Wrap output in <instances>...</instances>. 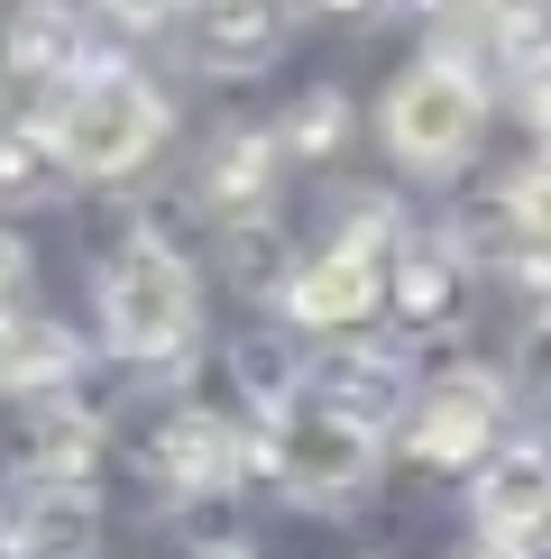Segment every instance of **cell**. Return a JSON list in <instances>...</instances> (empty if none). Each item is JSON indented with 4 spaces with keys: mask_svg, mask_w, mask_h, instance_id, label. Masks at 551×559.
I'll list each match as a JSON object with an SVG mask.
<instances>
[{
    "mask_svg": "<svg viewBox=\"0 0 551 559\" xmlns=\"http://www.w3.org/2000/svg\"><path fill=\"white\" fill-rule=\"evenodd\" d=\"M313 10H331V19H377L386 0H313Z\"/></svg>",
    "mask_w": 551,
    "mask_h": 559,
    "instance_id": "25",
    "label": "cell"
},
{
    "mask_svg": "<svg viewBox=\"0 0 551 559\" xmlns=\"http://www.w3.org/2000/svg\"><path fill=\"white\" fill-rule=\"evenodd\" d=\"M496 423H505V385L488 377V367H459V377L413 394L405 450L423 459V468H478V459L496 450Z\"/></svg>",
    "mask_w": 551,
    "mask_h": 559,
    "instance_id": "6",
    "label": "cell"
},
{
    "mask_svg": "<svg viewBox=\"0 0 551 559\" xmlns=\"http://www.w3.org/2000/svg\"><path fill=\"white\" fill-rule=\"evenodd\" d=\"M74 377H83V340L65 331V321H46V312H10L0 321V394L56 404Z\"/></svg>",
    "mask_w": 551,
    "mask_h": 559,
    "instance_id": "15",
    "label": "cell"
},
{
    "mask_svg": "<svg viewBox=\"0 0 551 559\" xmlns=\"http://www.w3.org/2000/svg\"><path fill=\"white\" fill-rule=\"evenodd\" d=\"M194 559H258V550H248V542H202Z\"/></svg>",
    "mask_w": 551,
    "mask_h": 559,
    "instance_id": "27",
    "label": "cell"
},
{
    "mask_svg": "<svg viewBox=\"0 0 551 559\" xmlns=\"http://www.w3.org/2000/svg\"><path fill=\"white\" fill-rule=\"evenodd\" d=\"M469 10H478V37H488L505 64H534L551 46V0H469Z\"/></svg>",
    "mask_w": 551,
    "mask_h": 559,
    "instance_id": "19",
    "label": "cell"
},
{
    "mask_svg": "<svg viewBox=\"0 0 551 559\" xmlns=\"http://www.w3.org/2000/svg\"><path fill=\"white\" fill-rule=\"evenodd\" d=\"M478 129H488V83H478V64L459 46L413 56L377 102V138H386V156L405 175H459L469 147H478Z\"/></svg>",
    "mask_w": 551,
    "mask_h": 559,
    "instance_id": "3",
    "label": "cell"
},
{
    "mask_svg": "<svg viewBox=\"0 0 551 559\" xmlns=\"http://www.w3.org/2000/svg\"><path fill=\"white\" fill-rule=\"evenodd\" d=\"M0 64L19 83H74L83 74V10L74 0H19L10 28H0Z\"/></svg>",
    "mask_w": 551,
    "mask_h": 559,
    "instance_id": "14",
    "label": "cell"
},
{
    "mask_svg": "<svg viewBox=\"0 0 551 559\" xmlns=\"http://www.w3.org/2000/svg\"><path fill=\"white\" fill-rule=\"evenodd\" d=\"M459 559H534V550H515V542H478V550H459Z\"/></svg>",
    "mask_w": 551,
    "mask_h": 559,
    "instance_id": "26",
    "label": "cell"
},
{
    "mask_svg": "<svg viewBox=\"0 0 551 559\" xmlns=\"http://www.w3.org/2000/svg\"><path fill=\"white\" fill-rule=\"evenodd\" d=\"M386 312L413 331H450L469 312V258L450 239H396L386 248Z\"/></svg>",
    "mask_w": 551,
    "mask_h": 559,
    "instance_id": "10",
    "label": "cell"
},
{
    "mask_svg": "<svg viewBox=\"0 0 551 559\" xmlns=\"http://www.w3.org/2000/svg\"><path fill=\"white\" fill-rule=\"evenodd\" d=\"M65 156H56V129H46V110H28V120H0V202H46L65 193Z\"/></svg>",
    "mask_w": 551,
    "mask_h": 559,
    "instance_id": "17",
    "label": "cell"
},
{
    "mask_svg": "<svg viewBox=\"0 0 551 559\" xmlns=\"http://www.w3.org/2000/svg\"><path fill=\"white\" fill-rule=\"evenodd\" d=\"M478 532L488 542H542L551 532V440H496L478 459Z\"/></svg>",
    "mask_w": 551,
    "mask_h": 559,
    "instance_id": "8",
    "label": "cell"
},
{
    "mask_svg": "<svg viewBox=\"0 0 551 559\" xmlns=\"http://www.w3.org/2000/svg\"><path fill=\"white\" fill-rule=\"evenodd\" d=\"M304 394H321L331 413H350V423H367L386 440V423H405L413 413V377L396 348H367V340H340L321 367H304Z\"/></svg>",
    "mask_w": 551,
    "mask_h": 559,
    "instance_id": "9",
    "label": "cell"
},
{
    "mask_svg": "<svg viewBox=\"0 0 551 559\" xmlns=\"http://www.w3.org/2000/svg\"><path fill=\"white\" fill-rule=\"evenodd\" d=\"M248 440H239V423L230 413H212V404H175L166 423H156V440H148V468L175 486V496H230V486L248 477Z\"/></svg>",
    "mask_w": 551,
    "mask_h": 559,
    "instance_id": "7",
    "label": "cell"
},
{
    "mask_svg": "<svg viewBox=\"0 0 551 559\" xmlns=\"http://www.w3.org/2000/svg\"><path fill=\"white\" fill-rule=\"evenodd\" d=\"M110 19H120V28H166V19L184 10V0H102Z\"/></svg>",
    "mask_w": 551,
    "mask_h": 559,
    "instance_id": "23",
    "label": "cell"
},
{
    "mask_svg": "<svg viewBox=\"0 0 551 559\" xmlns=\"http://www.w3.org/2000/svg\"><path fill=\"white\" fill-rule=\"evenodd\" d=\"M340 138H350V92H304L285 110V129H276V147L285 156H340Z\"/></svg>",
    "mask_w": 551,
    "mask_h": 559,
    "instance_id": "20",
    "label": "cell"
},
{
    "mask_svg": "<svg viewBox=\"0 0 551 559\" xmlns=\"http://www.w3.org/2000/svg\"><path fill=\"white\" fill-rule=\"evenodd\" d=\"M505 229H515L524 266L551 275V147H542V156H524V166L505 175Z\"/></svg>",
    "mask_w": 551,
    "mask_h": 559,
    "instance_id": "18",
    "label": "cell"
},
{
    "mask_svg": "<svg viewBox=\"0 0 551 559\" xmlns=\"http://www.w3.org/2000/svg\"><path fill=\"white\" fill-rule=\"evenodd\" d=\"M92 450H102V423L83 404H37L28 423V486H92Z\"/></svg>",
    "mask_w": 551,
    "mask_h": 559,
    "instance_id": "16",
    "label": "cell"
},
{
    "mask_svg": "<svg viewBox=\"0 0 551 559\" xmlns=\"http://www.w3.org/2000/svg\"><path fill=\"white\" fill-rule=\"evenodd\" d=\"M524 110H534V120L551 129V46H542L534 64H524Z\"/></svg>",
    "mask_w": 551,
    "mask_h": 559,
    "instance_id": "24",
    "label": "cell"
},
{
    "mask_svg": "<svg viewBox=\"0 0 551 559\" xmlns=\"http://www.w3.org/2000/svg\"><path fill=\"white\" fill-rule=\"evenodd\" d=\"M92 542H102L92 486H28L0 514V559H92Z\"/></svg>",
    "mask_w": 551,
    "mask_h": 559,
    "instance_id": "11",
    "label": "cell"
},
{
    "mask_svg": "<svg viewBox=\"0 0 551 559\" xmlns=\"http://www.w3.org/2000/svg\"><path fill=\"white\" fill-rule=\"evenodd\" d=\"M184 37L212 74H258L285 46V0H184Z\"/></svg>",
    "mask_w": 551,
    "mask_h": 559,
    "instance_id": "13",
    "label": "cell"
},
{
    "mask_svg": "<svg viewBox=\"0 0 551 559\" xmlns=\"http://www.w3.org/2000/svg\"><path fill=\"white\" fill-rule=\"evenodd\" d=\"M258 459L276 468V486L304 504H350L367 477H377V431L350 423V413H331L321 394H285V404L267 413V440Z\"/></svg>",
    "mask_w": 551,
    "mask_h": 559,
    "instance_id": "5",
    "label": "cell"
},
{
    "mask_svg": "<svg viewBox=\"0 0 551 559\" xmlns=\"http://www.w3.org/2000/svg\"><path fill=\"white\" fill-rule=\"evenodd\" d=\"M230 367H239V385L258 394L267 413L285 404V394H304V367H294V358H285L276 340H239V348H230Z\"/></svg>",
    "mask_w": 551,
    "mask_h": 559,
    "instance_id": "21",
    "label": "cell"
},
{
    "mask_svg": "<svg viewBox=\"0 0 551 559\" xmlns=\"http://www.w3.org/2000/svg\"><path fill=\"white\" fill-rule=\"evenodd\" d=\"M28 312V248H19V229H0V321Z\"/></svg>",
    "mask_w": 551,
    "mask_h": 559,
    "instance_id": "22",
    "label": "cell"
},
{
    "mask_svg": "<svg viewBox=\"0 0 551 559\" xmlns=\"http://www.w3.org/2000/svg\"><path fill=\"white\" fill-rule=\"evenodd\" d=\"M276 166H285L276 129H221L212 147H202V175H194L202 212H221V221H267V202H276Z\"/></svg>",
    "mask_w": 551,
    "mask_h": 559,
    "instance_id": "12",
    "label": "cell"
},
{
    "mask_svg": "<svg viewBox=\"0 0 551 559\" xmlns=\"http://www.w3.org/2000/svg\"><path fill=\"white\" fill-rule=\"evenodd\" d=\"M92 302H102L110 358H129V367H166V358H184L194 331H202V275L184 266V248L156 239V229H138V239H120V248L102 258Z\"/></svg>",
    "mask_w": 551,
    "mask_h": 559,
    "instance_id": "2",
    "label": "cell"
},
{
    "mask_svg": "<svg viewBox=\"0 0 551 559\" xmlns=\"http://www.w3.org/2000/svg\"><path fill=\"white\" fill-rule=\"evenodd\" d=\"M46 129H56V156H65L74 183H129V175H148L156 156H166L175 110H166V92L138 74V64H102L92 56L83 74L56 92Z\"/></svg>",
    "mask_w": 551,
    "mask_h": 559,
    "instance_id": "1",
    "label": "cell"
},
{
    "mask_svg": "<svg viewBox=\"0 0 551 559\" xmlns=\"http://www.w3.org/2000/svg\"><path fill=\"white\" fill-rule=\"evenodd\" d=\"M386 229H396V212H386V202H367L359 229L340 221V239L285 275V294H276V302H285L294 331H313V340H359L367 321L386 312V248H396Z\"/></svg>",
    "mask_w": 551,
    "mask_h": 559,
    "instance_id": "4",
    "label": "cell"
}]
</instances>
